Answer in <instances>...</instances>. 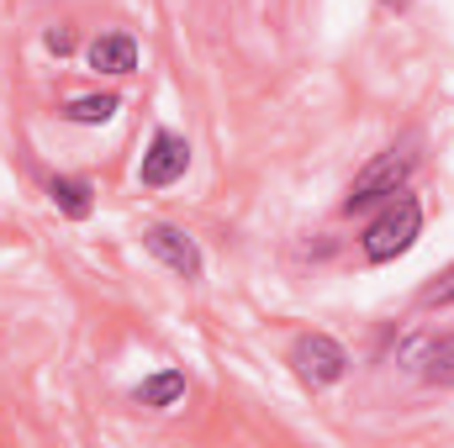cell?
<instances>
[{"label": "cell", "instance_id": "3957f363", "mask_svg": "<svg viewBox=\"0 0 454 448\" xmlns=\"http://www.w3.org/2000/svg\"><path fill=\"white\" fill-rule=\"evenodd\" d=\"M291 364H296V375L307 385H333V380H343V369H348V353H343L333 337L312 333V337H296Z\"/></svg>", "mask_w": 454, "mask_h": 448}, {"label": "cell", "instance_id": "9c48e42d", "mask_svg": "<svg viewBox=\"0 0 454 448\" xmlns=\"http://www.w3.org/2000/svg\"><path fill=\"white\" fill-rule=\"evenodd\" d=\"M423 375L434 385H454V337H439L423 348Z\"/></svg>", "mask_w": 454, "mask_h": 448}, {"label": "cell", "instance_id": "7a4b0ae2", "mask_svg": "<svg viewBox=\"0 0 454 448\" xmlns=\"http://www.w3.org/2000/svg\"><path fill=\"white\" fill-rule=\"evenodd\" d=\"M407 174H412V148H386V153H375V158L364 164V174L348 185L343 212H364V206H375V201H391Z\"/></svg>", "mask_w": 454, "mask_h": 448}, {"label": "cell", "instance_id": "8fae6325", "mask_svg": "<svg viewBox=\"0 0 454 448\" xmlns=\"http://www.w3.org/2000/svg\"><path fill=\"white\" fill-rule=\"evenodd\" d=\"M423 306H454V269L439 280V285H428V290H423Z\"/></svg>", "mask_w": 454, "mask_h": 448}, {"label": "cell", "instance_id": "6da1fadb", "mask_svg": "<svg viewBox=\"0 0 454 448\" xmlns=\"http://www.w3.org/2000/svg\"><path fill=\"white\" fill-rule=\"evenodd\" d=\"M418 232H423V212H418V201L396 190L391 206L364 227V259H370V264H391V259H402V253L418 243Z\"/></svg>", "mask_w": 454, "mask_h": 448}, {"label": "cell", "instance_id": "7c38bea8", "mask_svg": "<svg viewBox=\"0 0 454 448\" xmlns=\"http://www.w3.org/2000/svg\"><path fill=\"white\" fill-rule=\"evenodd\" d=\"M48 48H53V53H69V48H74V37H69L64 27H53V32H48Z\"/></svg>", "mask_w": 454, "mask_h": 448}, {"label": "cell", "instance_id": "8992f818", "mask_svg": "<svg viewBox=\"0 0 454 448\" xmlns=\"http://www.w3.org/2000/svg\"><path fill=\"white\" fill-rule=\"evenodd\" d=\"M90 69L132 74V69H137V42H132V37H96V42H90Z\"/></svg>", "mask_w": 454, "mask_h": 448}, {"label": "cell", "instance_id": "4fadbf2b", "mask_svg": "<svg viewBox=\"0 0 454 448\" xmlns=\"http://www.w3.org/2000/svg\"><path fill=\"white\" fill-rule=\"evenodd\" d=\"M391 5H407V0H391Z\"/></svg>", "mask_w": 454, "mask_h": 448}, {"label": "cell", "instance_id": "30bf717a", "mask_svg": "<svg viewBox=\"0 0 454 448\" xmlns=\"http://www.w3.org/2000/svg\"><path fill=\"white\" fill-rule=\"evenodd\" d=\"M116 112V96H80V101H69V121H85V127H96V121H112Z\"/></svg>", "mask_w": 454, "mask_h": 448}, {"label": "cell", "instance_id": "ba28073f", "mask_svg": "<svg viewBox=\"0 0 454 448\" xmlns=\"http://www.w3.org/2000/svg\"><path fill=\"white\" fill-rule=\"evenodd\" d=\"M48 196H53V206H59L64 217H90V185H80V180H53Z\"/></svg>", "mask_w": 454, "mask_h": 448}, {"label": "cell", "instance_id": "52a82bcc", "mask_svg": "<svg viewBox=\"0 0 454 448\" xmlns=\"http://www.w3.org/2000/svg\"><path fill=\"white\" fill-rule=\"evenodd\" d=\"M180 396H185V375H175V369H164V375L137 385V406H175Z\"/></svg>", "mask_w": 454, "mask_h": 448}, {"label": "cell", "instance_id": "5b68a950", "mask_svg": "<svg viewBox=\"0 0 454 448\" xmlns=\"http://www.w3.org/2000/svg\"><path fill=\"white\" fill-rule=\"evenodd\" d=\"M185 164H191L185 137L159 132V137L148 143V153H143V185H175V180L185 174Z\"/></svg>", "mask_w": 454, "mask_h": 448}, {"label": "cell", "instance_id": "277c9868", "mask_svg": "<svg viewBox=\"0 0 454 448\" xmlns=\"http://www.w3.org/2000/svg\"><path fill=\"white\" fill-rule=\"evenodd\" d=\"M148 253L159 259V264H169L175 274H185V280H201V248L180 232V227H148Z\"/></svg>", "mask_w": 454, "mask_h": 448}]
</instances>
